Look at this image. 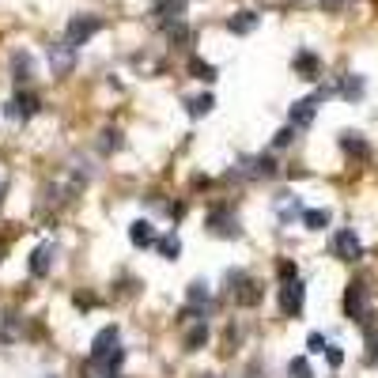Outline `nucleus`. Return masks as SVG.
<instances>
[{"mask_svg": "<svg viewBox=\"0 0 378 378\" xmlns=\"http://www.w3.org/2000/svg\"><path fill=\"white\" fill-rule=\"evenodd\" d=\"M189 76H197L200 84H212L220 72H216V64H208L205 57H189Z\"/></svg>", "mask_w": 378, "mask_h": 378, "instance_id": "17", "label": "nucleus"}, {"mask_svg": "<svg viewBox=\"0 0 378 378\" xmlns=\"http://www.w3.org/2000/svg\"><path fill=\"white\" fill-rule=\"evenodd\" d=\"M363 76H356V72H352V76H344L341 79V87H337V91H341L344 95V99H352V102H356V99H363Z\"/></svg>", "mask_w": 378, "mask_h": 378, "instance_id": "18", "label": "nucleus"}, {"mask_svg": "<svg viewBox=\"0 0 378 378\" xmlns=\"http://www.w3.org/2000/svg\"><path fill=\"white\" fill-rule=\"evenodd\" d=\"M325 359H329V367H341V363H344V352L337 348V344H333V348L325 344Z\"/></svg>", "mask_w": 378, "mask_h": 378, "instance_id": "30", "label": "nucleus"}, {"mask_svg": "<svg viewBox=\"0 0 378 378\" xmlns=\"http://www.w3.org/2000/svg\"><path fill=\"white\" fill-rule=\"evenodd\" d=\"M117 148H122V133H117V129H102V136H99V151H102V155H114Z\"/></svg>", "mask_w": 378, "mask_h": 378, "instance_id": "25", "label": "nucleus"}, {"mask_svg": "<svg viewBox=\"0 0 378 378\" xmlns=\"http://www.w3.org/2000/svg\"><path fill=\"white\" fill-rule=\"evenodd\" d=\"M344 314L352 321H367V284L363 280H352L348 292H344Z\"/></svg>", "mask_w": 378, "mask_h": 378, "instance_id": "3", "label": "nucleus"}, {"mask_svg": "<svg viewBox=\"0 0 378 378\" xmlns=\"http://www.w3.org/2000/svg\"><path fill=\"white\" fill-rule=\"evenodd\" d=\"M287 371H292V378H314V371H310L307 356H295L292 363H287Z\"/></svg>", "mask_w": 378, "mask_h": 378, "instance_id": "28", "label": "nucleus"}, {"mask_svg": "<svg viewBox=\"0 0 378 378\" xmlns=\"http://www.w3.org/2000/svg\"><path fill=\"white\" fill-rule=\"evenodd\" d=\"M276 216H280V220H292V216H303V205H299V197H292V193H284V197H280V205H276Z\"/></svg>", "mask_w": 378, "mask_h": 378, "instance_id": "24", "label": "nucleus"}, {"mask_svg": "<svg viewBox=\"0 0 378 378\" xmlns=\"http://www.w3.org/2000/svg\"><path fill=\"white\" fill-rule=\"evenodd\" d=\"M280 276H284V284H287V280H295V265L284 261V265H280Z\"/></svg>", "mask_w": 378, "mask_h": 378, "instance_id": "32", "label": "nucleus"}, {"mask_svg": "<svg viewBox=\"0 0 378 378\" xmlns=\"http://www.w3.org/2000/svg\"><path fill=\"white\" fill-rule=\"evenodd\" d=\"M208 231L220 235V238H238L235 212H231V208H212V212H208Z\"/></svg>", "mask_w": 378, "mask_h": 378, "instance_id": "5", "label": "nucleus"}, {"mask_svg": "<svg viewBox=\"0 0 378 378\" xmlns=\"http://www.w3.org/2000/svg\"><path fill=\"white\" fill-rule=\"evenodd\" d=\"M163 30H167V38H171V46H174V50H186V46H189V38H193V35H189V27H186L182 19H178V23H171V27H163Z\"/></svg>", "mask_w": 378, "mask_h": 378, "instance_id": "22", "label": "nucleus"}, {"mask_svg": "<svg viewBox=\"0 0 378 378\" xmlns=\"http://www.w3.org/2000/svg\"><path fill=\"white\" fill-rule=\"evenodd\" d=\"M117 325H106V329H99V333H95V344H91V359H102L106 356V352H114L117 348Z\"/></svg>", "mask_w": 378, "mask_h": 378, "instance_id": "9", "label": "nucleus"}, {"mask_svg": "<svg viewBox=\"0 0 378 378\" xmlns=\"http://www.w3.org/2000/svg\"><path fill=\"white\" fill-rule=\"evenodd\" d=\"M205 341H208V325H205V321H197V325L186 333V348L197 352V348H205Z\"/></svg>", "mask_w": 378, "mask_h": 378, "instance_id": "27", "label": "nucleus"}, {"mask_svg": "<svg viewBox=\"0 0 378 378\" xmlns=\"http://www.w3.org/2000/svg\"><path fill=\"white\" fill-rule=\"evenodd\" d=\"M280 167H276V159L272 155H257V159H250V174L254 178H272Z\"/></svg>", "mask_w": 378, "mask_h": 378, "instance_id": "21", "label": "nucleus"}, {"mask_svg": "<svg viewBox=\"0 0 378 378\" xmlns=\"http://www.w3.org/2000/svg\"><path fill=\"white\" fill-rule=\"evenodd\" d=\"M50 64H53V76L72 72V64H76V50H68V46H50Z\"/></svg>", "mask_w": 378, "mask_h": 378, "instance_id": "13", "label": "nucleus"}, {"mask_svg": "<svg viewBox=\"0 0 378 378\" xmlns=\"http://www.w3.org/2000/svg\"><path fill=\"white\" fill-rule=\"evenodd\" d=\"M155 250L167 257V261H174L178 257V250H182V243H178V235H163V238H155Z\"/></svg>", "mask_w": 378, "mask_h": 378, "instance_id": "26", "label": "nucleus"}, {"mask_svg": "<svg viewBox=\"0 0 378 378\" xmlns=\"http://www.w3.org/2000/svg\"><path fill=\"white\" fill-rule=\"evenodd\" d=\"M329 250H333V257H341V261H359V257H363V243H359L356 231L344 227V231H337V235H333Z\"/></svg>", "mask_w": 378, "mask_h": 378, "instance_id": "2", "label": "nucleus"}, {"mask_svg": "<svg viewBox=\"0 0 378 378\" xmlns=\"http://www.w3.org/2000/svg\"><path fill=\"white\" fill-rule=\"evenodd\" d=\"M30 272H35V276H46V272H50V265H53V243H42V246H35V250H30Z\"/></svg>", "mask_w": 378, "mask_h": 378, "instance_id": "12", "label": "nucleus"}, {"mask_svg": "<svg viewBox=\"0 0 378 378\" xmlns=\"http://www.w3.org/2000/svg\"><path fill=\"white\" fill-rule=\"evenodd\" d=\"M4 117H19V110H15V102H12V99L4 102Z\"/></svg>", "mask_w": 378, "mask_h": 378, "instance_id": "34", "label": "nucleus"}, {"mask_svg": "<svg viewBox=\"0 0 378 378\" xmlns=\"http://www.w3.org/2000/svg\"><path fill=\"white\" fill-rule=\"evenodd\" d=\"M110 378H122V375H110Z\"/></svg>", "mask_w": 378, "mask_h": 378, "instance_id": "36", "label": "nucleus"}, {"mask_svg": "<svg viewBox=\"0 0 378 378\" xmlns=\"http://www.w3.org/2000/svg\"><path fill=\"white\" fill-rule=\"evenodd\" d=\"M341 151L348 159H367L371 155V144H367L359 133H341Z\"/></svg>", "mask_w": 378, "mask_h": 378, "instance_id": "10", "label": "nucleus"}, {"mask_svg": "<svg viewBox=\"0 0 378 378\" xmlns=\"http://www.w3.org/2000/svg\"><path fill=\"white\" fill-rule=\"evenodd\" d=\"M4 193H8V182H4V174H0V205H4Z\"/></svg>", "mask_w": 378, "mask_h": 378, "instance_id": "35", "label": "nucleus"}, {"mask_svg": "<svg viewBox=\"0 0 378 378\" xmlns=\"http://www.w3.org/2000/svg\"><path fill=\"white\" fill-rule=\"evenodd\" d=\"M318 99H321V95H310V99H299V102H295V106H292V129H307L310 122H314Z\"/></svg>", "mask_w": 378, "mask_h": 378, "instance_id": "8", "label": "nucleus"}, {"mask_svg": "<svg viewBox=\"0 0 378 378\" xmlns=\"http://www.w3.org/2000/svg\"><path fill=\"white\" fill-rule=\"evenodd\" d=\"M186 4L189 0H151V19L159 27H171V23H178L186 15Z\"/></svg>", "mask_w": 378, "mask_h": 378, "instance_id": "4", "label": "nucleus"}, {"mask_svg": "<svg viewBox=\"0 0 378 378\" xmlns=\"http://www.w3.org/2000/svg\"><path fill=\"white\" fill-rule=\"evenodd\" d=\"M129 238H133V246H140V250H148V246H155V227H151L148 220H136L133 227H129Z\"/></svg>", "mask_w": 378, "mask_h": 378, "instance_id": "14", "label": "nucleus"}, {"mask_svg": "<svg viewBox=\"0 0 378 378\" xmlns=\"http://www.w3.org/2000/svg\"><path fill=\"white\" fill-rule=\"evenodd\" d=\"M295 72H299L303 79H318V72H321V61H318V53H310V50H299V53H295Z\"/></svg>", "mask_w": 378, "mask_h": 378, "instance_id": "15", "label": "nucleus"}, {"mask_svg": "<svg viewBox=\"0 0 378 378\" xmlns=\"http://www.w3.org/2000/svg\"><path fill=\"white\" fill-rule=\"evenodd\" d=\"M299 220H303V227H307V231H321L329 223V212H325V208H303Z\"/></svg>", "mask_w": 378, "mask_h": 378, "instance_id": "20", "label": "nucleus"}, {"mask_svg": "<svg viewBox=\"0 0 378 378\" xmlns=\"http://www.w3.org/2000/svg\"><path fill=\"white\" fill-rule=\"evenodd\" d=\"M212 106H216V95H197V99H189V102H186L189 117H205V114H212Z\"/></svg>", "mask_w": 378, "mask_h": 378, "instance_id": "23", "label": "nucleus"}, {"mask_svg": "<svg viewBox=\"0 0 378 378\" xmlns=\"http://www.w3.org/2000/svg\"><path fill=\"white\" fill-rule=\"evenodd\" d=\"M231 284H238L235 299L243 303V307H257V303H261V284H257V280L243 276V272H231Z\"/></svg>", "mask_w": 378, "mask_h": 378, "instance_id": "6", "label": "nucleus"}, {"mask_svg": "<svg viewBox=\"0 0 378 378\" xmlns=\"http://www.w3.org/2000/svg\"><path fill=\"white\" fill-rule=\"evenodd\" d=\"M99 27H102L99 15H72L68 27H64V46H68V50H79L87 38H95V30H99Z\"/></svg>", "mask_w": 378, "mask_h": 378, "instance_id": "1", "label": "nucleus"}, {"mask_svg": "<svg viewBox=\"0 0 378 378\" xmlns=\"http://www.w3.org/2000/svg\"><path fill=\"white\" fill-rule=\"evenodd\" d=\"M257 23H261V15H257V12H235V15L227 19V30L243 38V35H254Z\"/></svg>", "mask_w": 378, "mask_h": 378, "instance_id": "11", "label": "nucleus"}, {"mask_svg": "<svg viewBox=\"0 0 378 378\" xmlns=\"http://www.w3.org/2000/svg\"><path fill=\"white\" fill-rule=\"evenodd\" d=\"M303 292H307V287H303L299 280H287V284L280 287V310H284L287 318H295L303 310Z\"/></svg>", "mask_w": 378, "mask_h": 378, "instance_id": "7", "label": "nucleus"}, {"mask_svg": "<svg viewBox=\"0 0 378 378\" xmlns=\"http://www.w3.org/2000/svg\"><path fill=\"white\" fill-rule=\"evenodd\" d=\"M292 140H295V129L287 125V129H280V133L272 136V148H287V144H292Z\"/></svg>", "mask_w": 378, "mask_h": 378, "instance_id": "29", "label": "nucleus"}, {"mask_svg": "<svg viewBox=\"0 0 378 378\" xmlns=\"http://www.w3.org/2000/svg\"><path fill=\"white\" fill-rule=\"evenodd\" d=\"M12 102H15V110H19V117H35L38 110H42V99H38L35 91H19Z\"/></svg>", "mask_w": 378, "mask_h": 378, "instance_id": "16", "label": "nucleus"}, {"mask_svg": "<svg viewBox=\"0 0 378 378\" xmlns=\"http://www.w3.org/2000/svg\"><path fill=\"white\" fill-rule=\"evenodd\" d=\"M344 4H348V0H321V8H325V12H341Z\"/></svg>", "mask_w": 378, "mask_h": 378, "instance_id": "33", "label": "nucleus"}, {"mask_svg": "<svg viewBox=\"0 0 378 378\" xmlns=\"http://www.w3.org/2000/svg\"><path fill=\"white\" fill-rule=\"evenodd\" d=\"M307 352H325V337H321V333H310V337H307Z\"/></svg>", "mask_w": 378, "mask_h": 378, "instance_id": "31", "label": "nucleus"}, {"mask_svg": "<svg viewBox=\"0 0 378 378\" xmlns=\"http://www.w3.org/2000/svg\"><path fill=\"white\" fill-rule=\"evenodd\" d=\"M12 72H15V84H27V79H30V53L27 50H15L12 53Z\"/></svg>", "mask_w": 378, "mask_h": 378, "instance_id": "19", "label": "nucleus"}]
</instances>
